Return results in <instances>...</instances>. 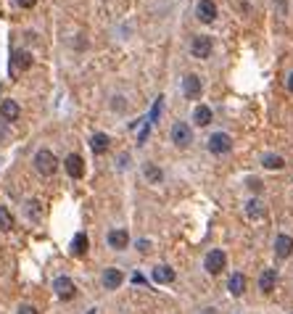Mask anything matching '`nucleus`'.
<instances>
[{
    "label": "nucleus",
    "instance_id": "obj_1",
    "mask_svg": "<svg viewBox=\"0 0 293 314\" xmlns=\"http://www.w3.org/2000/svg\"><path fill=\"white\" fill-rule=\"evenodd\" d=\"M32 164H35V169L42 174V177H50V174L58 172V161H56V156L50 153L48 148H40V150H37Z\"/></svg>",
    "mask_w": 293,
    "mask_h": 314
},
{
    "label": "nucleus",
    "instance_id": "obj_2",
    "mask_svg": "<svg viewBox=\"0 0 293 314\" xmlns=\"http://www.w3.org/2000/svg\"><path fill=\"white\" fill-rule=\"evenodd\" d=\"M225 264H227V256H225V251H219V248L209 251V253H206V259H204V267H206V272H209V274H219L225 270Z\"/></svg>",
    "mask_w": 293,
    "mask_h": 314
},
{
    "label": "nucleus",
    "instance_id": "obj_3",
    "mask_svg": "<svg viewBox=\"0 0 293 314\" xmlns=\"http://www.w3.org/2000/svg\"><path fill=\"white\" fill-rule=\"evenodd\" d=\"M190 140H193V132H190V127H188L185 122H174L172 124V143L177 148H188L190 146Z\"/></svg>",
    "mask_w": 293,
    "mask_h": 314
},
{
    "label": "nucleus",
    "instance_id": "obj_4",
    "mask_svg": "<svg viewBox=\"0 0 293 314\" xmlns=\"http://www.w3.org/2000/svg\"><path fill=\"white\" fill-rule=\"evenodd\" d=\"M53 291H56V296H58V298H63V301H69V298H74V296H77L74 280L66 277V274H61V277H56V280H53Z\"/></svg>",
    "mask_w": 293,
    "mask_h": 314
},
{
    "label": "nucleus",
    "instance_id": "obj_5",
    "mask_svg": "<svg viewBox=\"0 0 293 314\" xmlns=\"http://www.w3.org/2000/svg\"><path fill=\"white\" fill-rule=\"evenodd\" d=\"M63 169H66V174L71 180H82L84 177V161L80 153H69L66 159H63Z\"/></svg>",
    "mask_w": 293,
    "mask_h": 314
},
{
    "label": "nucleus",
    "instance_id": "obj_6",
    "mask_svg": "<svg viewBox=\"0 0 293 314\" xmlns=\"http://www.w3.org/2000/svg\"><path fill=\"white\" fill-rule=\"evenodd\" d=\"M232 148V137L227 135V132H214L211 137H209V150L214 156H222V153H227V150Z\"/></svg>",
    "mask_w": 293,
    "mask_h": 314
},
{
    "label": "nucleus",
    "instance_id": "obj_7",
    "mask_svg": "<svg viewBox=\"0 0 293 314\" xmlns=\"http://www.w3.org/2000/svg\"><path fill=\"white\" fill-rule=\"evenodd\" d=\"M211 48H214L211 37L198 35V37H193V42H190V56H195V58H209L211 56Z\"/></svg>",
    "mask_w": 293,
    "mask_h": 314
},
{
    "label": "nucleus",
    "instance_id": "obj_8",
    "mask_svg": "<svg viewBox=\"0 0 293 314\" xmlns=\"http://www.w3.org/2000/svg\"><path fill=\"white\" fill-rule=\"evenodd\" d=\"M195 16H198V21L211 24L214 19H217V3H214V0H201V3L195 5Z\"/></svg>",
    "mask_w": 293,
    "mask_h": 314
},
{
    "label": "nucleus",
    "instance_id": "obj_9",
    "mask_svg": "<svg viewBox=\"0 0 293 314\" xmlns=\"http://www.w3.org/2000/svg\"><path fill=\"white\" fill-rule=\"evenodd\" d=\"M182 93H185V98H190V101L201 98V77L198 74H185V80H182Z\"/></svg>",
    "mask_w": 293,
    "mask_h": 314
},
{
    "label": "nucleus",
    "instance_id": "obj_10",
    "mask_svg": "<svg viewBox=\"0 0 293 314\" xmlns=\"http://www.w3.org/2000/svg\"><path fill=\"white\" fill-rule=\"evenodd\" d=\"M19 116H21V106H19L16 101H11V98H5V101L0 103V119L3 122H16Z\"/></svg>",
    "mask_w": 293,
    "mask_h": 314
},
{
    "label": "nucleus",
    "instance_id": "obj_11",
    "mask_svg": "<svg viewBox=\"0 0 293 314\" xmlns=\"http://www.w3.org/2000/svg\"><path fill=\"white\" fill-rule=\"evenodd\" d=\"M108 246H111L114 251H125V248L129 246V232L127 230H119V227L111 230V232H108Z\"/></svg>",
    "mask_w": 293,
    "mask_h": 314
},
{
    "label": "nucleus",
    "instance_id": "obj_12",
    "mask_svg": "<svg viewBox=\"0 0 293 314\" xmlns=\"http://www.w3.org/2000/svg\"><path fill=\"white\" fill-rule=\"evenodd\" d=\"M293 253V238L291 235H277L275 238V256L277 259H288Z\"/></svg>",
    "mask_w": 293,
    "mask_h": 314
},
{
    "label": "nucleus",
    "instance_id": "obj_13",
    "mask_svg": "<svg viewBox=\"0 0 293 314\" xmlns=\"http://www.w3.org/2000/svg\"><path fill=\"white\" fill-rule=\"evenodd\" d=\"M227 291H230L232 296H243L246 293V274L243 272H232L230 280H227Z\"/></svg>",
    "mask_w": 293,
    "mask_h": 314
},
{
    "label": "nucleus",
    "instance_id": "obj_14",
    "mask_svg": "<svg viewBox=\"0 0 293 314\" xmlns=\"http://www.w3.org/2000/svg\"><path fill=\"white\" fill-rule=\"evenodd\" d=\"M122 283H125V274H122L119 270H106L103 272V288H106V291H116V288H119Z\"/></svg>",
    "mask_w": 293,
    "mask_h": 314
},
{
    "label": "nucleus",
    "instance_id": "obj_15",
    "mask_svg": "<svg viewBox=\"0 0 293 314\" xmlns=\"http://www.w3.org/2000/svg\"><path fill=\"white\" fill-rule=\"evenodd\" d=\"M87 248H90V240H87V235L84 232H77L74 238H71V256H84L87 253Z\"/></svg>",
    "mask_w": 293,
    "mask_h": 314
},
{
    "label": "nucleus",
    "instance_id": "obj_16",
    "mask_svg": "<svg viewBox=\"0 0 293 314\" xmlns=\"http://www.w3.org/2000/svg\"><path fill=\"white\" fill-rule=\"evenodd\" d=\"M277 285V272L275 270H264L259 274V288H262V293H272Z\"/></svg>",
    "mask_w": 293,
    "mask_h": 314
},
{
    "label": "nucleus",
    "instance_id": "obj_17",
    "mask_svg": "<svg viewBox=\"0 0 293 314\" xmlns=\"http://www.w3.org/2000/svg\"><path fill=\"white\" fill-rule=\"evenodd\" d=\"M153 280L159 285H167V283H174V270L172 267H167V264H159V267H153Z\"/></svg>",
    "mask_w": 293,
    "mask_h": 314
},
{
    "label": "nucleus",
    "instance_id": "obj_18",
    "mask_svg": "<svg viewBox=\"0 0 293 314\" xmlns=\"http://www.w3.org/2000/svg\"><path fill=\"white\" fill-rule=\"evenodd\" d=\"M108 146H111V137H108L106 132H95L93 137H90V148H93V153H103V150H108Z\"/></svg>",
    "mask_w": 293,
    "mask_h": 314
},
{
    "label": "nucleus",
    "instance_id": "obj_19",
    "mask_svg": "<svg viewBox=\"0 0 293 314\" xmlns=\"http://www.w3.org/2000/svg\"><path fill=\"white\" fill-rule=\"evenodd\" d=\"M193 122L198 124V127H206V124L211 122V108L209 106H198L193 111Z\"/></svg>",
    "mask_w": 293,
    "mask_h": 314
},
{
    "label": "nucleus",
    "instance_id": "obj_20",
    "mask_svg": "<svg viewBox=\"0 0 293 314\" xmlns=\"http://www.w3.org/2000/svg\"><path fill=\"white\" fill-rule=\"evenodd\" d=\"M246 214H249L251 219H262L264 217V204L259 198H251L249 204H246Z\"/></svg>",
    "mask_w": 293,
    "mask_h": 314
},
{
    "label": "nucleus",
    "instance_id": "obj_21",
    "mask_svg": "<svg viewBox=\"0 0 293 314\" xmlns=\"http://www.w3.org/2000/svg\"><path fill=\"white\" fill-rule=\"evenodd\" d=\"M27 217H29L32 222H40V219H42V204H40L37 198L27 201Z\"/></svg>",
    "mask_w": 293,
    "mask_h": 314
},
{
    "label": "nucleus",
    "instance_id": "obj_22",
    "mask_svg": "<svg viewBox=\"0 0 293 314\" xmlns=\"http://www.w3.org/2000/svg\"><path fill=\"white\" fill-rule=\"evenodd\" d=\"M21 66V69H29L32 66V56L29 53H14V66H11V74Z\"/></svg>",
    "mask_w": 293,
    "mask_h": 314
},
{
    "label": "nucleus",
    "instance_id": "obj_23",
    "mask_svg": "<svg viewBox=\"0 0 293 314\" xmlns=\"http://www.w3.org/2000/svg\"><path fill=\"white\" fill-rule=\"evenodd\" d=\"M143 174H146V180H148V182H161V180H164V172H161L159 167H153V164H146Z\"/></svg>",
    "mask_w": 293,
    "mask_h": 314
},
{
    "label": "nucleus",
    "instance_id": "obj_24",
    "mask_svg": "<svg viewBox=\"0 0 293 314\" xmlns=\"http://www.w3.org/2000/svg\"><path fill=\"white\" fill-rule=\"evenodd\" d=\"M11 227H14V217H11V211L5 206H0V230L8 232Z\"/></svg>",
    "mask_w": 293,
    "mask_h": 314
},
{
    "label": "nucleus",
    "instance_id": "obj_25",
    "mask_svg": "<svg viewBox=\"0 0 293 314\" xmlns=\"http://www.w3.org/2000/svg\"><path fill=\"white\" fill-rule=\"evenodd\" d=\"M262 164H264L267 169H283V167H285V161L280 159V156H275V153H267L264 159H262Z\"/></svg>",
    "mask_w": 293,
    "mask_h": 314
},
{
    "label": "nucleus",
    "instance_id": "obj_26",
    "mask_svg": "<svg viewBox=\"0 0 293 314\" xmlns=\"http://www.w3.org/2000/svg\"><path fill=\"white\" fill-rule=\"evenodd\" d=\"M161 106H164V98H156V103H153V108H151V116H148V124H156L159 122V116H161Z\"/></svg>",
    "mask_w": 293,
    "mask_h": 314
},
{
    "label": "nucleus",
    "instance_id": "obj_27",
    "mask_svg": "<svg viewBox=\"0 0 293 314\" xmlns=\"http://www.w3.org/2000/svg\"><path fill=\"white\" fill-rule=\"evenodd\" d=\"M148 135H151V124H146V127L140 129V137H138V146H143V143L148 140Z\"/></svg>",
    "mask_w": 293,
    "mask_h": 314
},
{
    "label": "nucleus",
    "instance_id": "obj_28",
    "mask_svg": "<svg viewBox=\"0 0 293 314\" xmlns=\"http://www.w3.org/2000/svg\"><path fill=\"white\" fill-rule=\"evenodd\" d=\"M16 314H37V309H35L32 304H21V306L16 309Z\"/></svg>",
    "mask_w": 293,
    "mask_h": 314
},
{
    "label": "nucleus",
    "instance_id": "obj_29",
    "mask_svg": "<svg viewBox=\"0 0 293 314\" xmlns=\"http://www.w3.org/2000/svg\"><path fill=\"white\" fill-rule=\"evenodd\" d=\"M138 251H140V253H148V251H151V240L140 238V240H138Z\"/></svg>",
    "mask_w": 293,
    "mask_h": 314
},
{
    "label": "nucleus",
    "instance_id": "obj_30",
    "mask_svg": "<svg viewBox=\"0 0 293 314\" xmlns=\"http://www.w3.org/2000/svg\"><path fill=\"white\" fill-rule=\"evenodd\" d=\"M19 5H21V8H35V3L37 0H16Z\"/></svg>",
    "mask_w": 293,
    "mask_h": 314
},
{
    "label": "nucleus",
    "instance_id": "obj_31",
    "mask_svg": "<svg viewBox=\"0 0 293 314\" xmlns=\"http://www.w3.org/2000/svg\"><path fill=\"white\" fill-rule=\"evenodd\" d=\"M132 283H138V285H143V283H146V277H143V274H132Z\"/></svg>",
    "mask_w": 293,
    "mask_h": 314
},
{
    "label": "nucleus",
    "instance_id": "obj_32",
    "mask_svg": "<svg viewBox=\"0 0 293 314\" xmlns=\"http://www.w3.org/2000/svg\"><path fill=\"white\" fill-rule=\"evenodd\" d=\"M288 90H291V93H293V71H291V74H288Z\"/></svg>",
    "mask_w": 293,
    "mask_h": 314
},
{
    "label": "nucleus",
    "instance_id": "obj_33",
    "mask_svg": "<svg viewBox=\"0 0 293 314\" xmlns=\"http://www.w3.org/2000/svg\"><path fill=\"white\" fill-rule=\"evenodd\" d=\"M87 314H95V309H90V312H87Z\"/></svg>",
    "mask_w": 293,
    "mask_h": 314
}]
</instances>
